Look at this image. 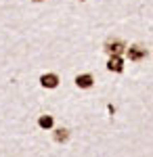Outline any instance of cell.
<instances>
[{
    "label": "cell",
    "mask_w": 153,
    "mask_h": 157,
    "mask_svg": "<svg viewBox=\"0 0 153 157\" xmlns=\"http://www.w3.org/2000/svg\"><path fill=\"white\" fill-rule=\"evenodd\" d=\"M40 84L44 86V88H57V84H59V78H57L55 73H44V75L40 78Z\"/></svg>",
    "instance_id": "2"
},
{
    "label": "cell",
    "mask_w": 153,
    "mask_h": 157,
    "mask_svg": "<svg viewBox=\"0 0 153 157\" xmlns=\"http://www.w3.org/2000/svg\"><path fill=\"white\" fill-rule=\"evenodd\" d=\"M67 138H69V132H67V130H63V128L55 132V140H57V143H65Z\"/></svg>",
    "instance_id": "6"
},
{
    "label": "cell",
    "mask_w": 153,
    "mask_h": 157,
    "mask_svg": "<svg viewBox=\"0 0 153 157\" xmlns=\"http://www.w3.org/2000/svg\"><path fill=\"white\" fill-rule=\"evenodd\" d=\"M107 69H109V71H122V69H124V61L120 59V57H111V59H109V63H107Z\"/></svg>",
    "instance_id": "5"
},
{
    "label": "cell",
    "mask_w": 153,
    "mask_h": 157,
    "mask_svg": "<svg viewBox=\"0 0 153 157\" xmlns=\"http://www.w3.org/2000/svg\"><path fill=\"white\" fill-rule=\"evenodd\" d=\"M36 2H40V0H36Z\"/></svg>",
    "instance_id": "8"
},
{
    "label": "cell",
    "mask_w": 153,
    "mask_h": 157,
    "mask_svg": "<svg viewBox=\"0 0 153 157\" xmlns=\"http://www.w3.org/2000/svg\"><path fill=\"white\" fill-rule=\"evenodd\" d=\"M38 124H40V128H50V126H53V117H50V115H42V117L38 120Z\"/></svg>",
    "instance_id": "7"
},
{
    "label": "cell",
    "mask_w": 153,
    "mask_h": 157,
    "mask_svg": "<svg viewBox=\"0 0 153 157\" xmlns=\"http://www.w3.org/2000/svg\"><path fill=\"white\" fill-rule=\"evenodd\" d=\"M94 82V78L90 75V73H82V75H78L76 78V84L80 86V88H90Z\"/></svg>",
    "instance_id": "4"
},
{
    "label": "cell",
    "mask_w": 153,
    "mask_h": 157,
    "mask_svg": "<svg viewBox=\"0 0 153 157\" xmlns=\"http://www.w3.org/2000/svg\"><path fill=\"white\" fill-rule=\"evenodd\" d=\"M126 48L124 46V42H120V40H116V42H107L105 44V50L111 55V57H120V52Z\"/></svg>",
    "instance_id": "1"
},
{
    "label": "cell",
    "mask_w": 153,
    "mask_h": 157,
    "mask_svg": "<svg viewBox=\"0 0 153 157\" xmlns=\"http://www.w3.org/2000/svg\"><path fill=\"white\" fill-rule=\"evenodd\" d=\"M128 57L130 61H141L147 57V48H143V46H132V48H128Z\"/></svg>",
    "instance_id": "3"
}]
</instances>
